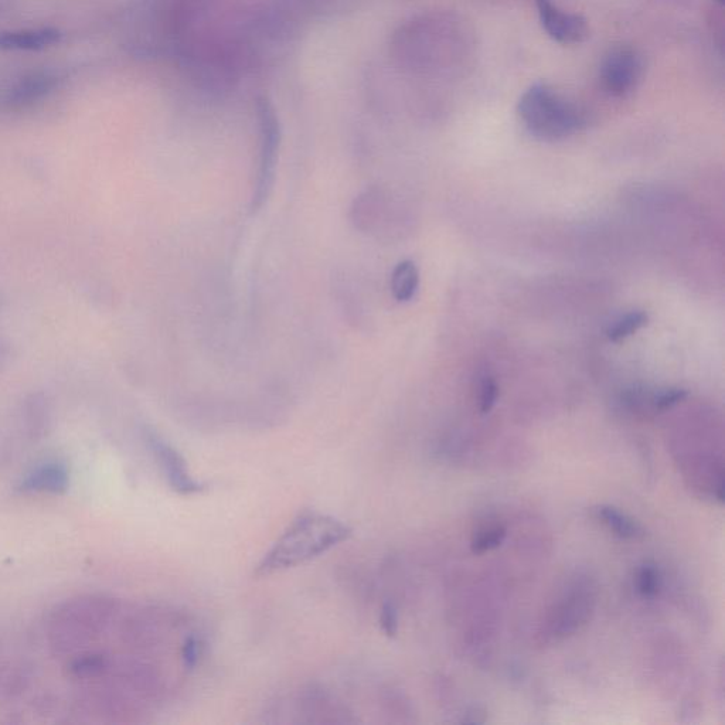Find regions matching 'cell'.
Returning <instances> with one entry per match:
<instances>
[{
	"instance_id": "obj_18",
	"label": "cell",
	"mask_w": 725,
	"mask_h": 725,
	"mask_svg": "<svg viewBox=\"0 0 725 725\" xmlns=\"http://www.w3.org/2000/svg\"><path fill=\"white\" fill-rule=\"evenodd\" d=\"M687 391L680 388H670V390L662 391L659 396L653 400L656 410H667V408L675 407V405L686 400Z\"/></svg>"
},
{
	"instance_id": "obj_9",
	"label": "cell",
	"mask_w": 725,
	"mask_h": 725,
	"mask_svg": "<svg viewBox=\"0 0 725 725\" xmlns=\"http://www.w3.org/2000/svg\"><path fill=\"white\" fill-rule=\"evenodd\" d=\"M70 485V471L60 459H44L29 469L17 483L26 495H61Z\"/></svg>"
},
{
	"instance_id": "obj_14",
	"label": "cell",
	"mask_w": 725,
	"mask_h": 725,
	"mask_svg": "<svg viewBox=\"0 0 725 725\" xmlns=\"http://www.w3.org/2000/svg\"><path fill=\"white\" fill-rule=\"evenodd\" d=\"M648 322L649 316L646 312L633 311L626 313L625 316H622V318H619L618 321L609 326L607 338L614 343L622 342V340L635 335L643 326L648 325Z\"/></svg>"
},
{
	"instance_id": "obj_4",
	"label": "cell",
	"mask_w": 725,
	"mask_h": 725,
	"mask_svg": "<svg viewBox=\"0 0 725 725\" xmlns=\"http://www.w3.org/2000/svg\"><path fill=\"white\" fill-rule=\"evenodd\" d=\"M258 122H260V155H258L257 179H255L253 209L258 210L270 196L274 185L275 168L279 144H281V125L274 105L267 97L258 98Z\"/></svg>"
},
{
	"instance_id": "obj_11",
	"label": "cell",
	"mask_w": 725,
	"mask_h": 725,
	"mask_svg": "<svg viewBox=\"0 0 725 725\" xmlns=\"http://www.w3.org/2000/svg\"><path fill=\"white\" fill-rule=\"evenodd\" d=\"M57 81H59L57 77L50 73H37L23 78L8 91V102L16 105L32 104L44 95L50 94L56 87Z\"/></svg>"
},
{
	"instance_id": "obj_15",
	"label": "cell",
	"mask_w": 725,
	"mask_h": 725,
	"mask_svg": "<svg viewBox=\"0 0 725 725\" xmlns=\"http://www.w3.org/2000/svg\"><path fill=\"white\" fill-rule=\"evenodd\" d=\"M507 529L503 524L492 523L483 526L472 537L471 548L475 554L488 553L495 550L505 541Z\"/></svg>"
},
{
	"instance_id": "obj_10",
	"label": "cell",
	"mask_w": 725,
	"mask_h": 725,
	"mask_svg": "<svg viewBox=\"0 0 725 725\" xmlns=\"http://www.w3.org/2000/svg\"><path fill=\"white\" fill-rule=\"evenodd\" d=\"M61 39H63V34L54 27L2 32L0 33V50L40 51L56 46Z\"/></svg>"
},
{
	"instance_id": "obj_13",
	"label": "cell",
	"mask_w": 725,
	"mask_h": 725,
	"mask_svg": "<svg viewBox=\"0 0 725 725\" xmlns=\"http://www.w3.org/2000/svg\"><path fill=\"white\" fill-rule=\"evenodd\" d=\"M420 287V271L414 261L398 262L391 274V292L398 302H410Z\"/></svg>"
},
{
	"instance_id": "obj_2",
	"label": "cell",
	"mask_w": 725,
	"mask_h": 725,
	"mask_svg": "<svg viewBox=\"0 0 725 725\" xmlns=\"http://www.w3.org/2000/svg\"><path fill=\"white\" fill-rule=\"evenodd\" d=\"M350 534V527L335 517L306 512L275 541L257 565L255 574L271 575L304 564L339 546Z\"/></svg>"
},
{
	"instance_id": "obj_5",
	"label": "cell",
	"mask_w": 725,
	"mask_h": 725,
	"mask_svg": "<svg viewBox=\"0 0 725 725\" xmlns=\"http://www.w3.org/2000/svg\"><path fill=\"white\" fill-rule=\"evenodd\" d=\"M594 605L595 592L590 581L580 580L571 585L547 616L548 636L554 639L570 636L588 621Z\"/></svg>"
},
{
	"instance_id": "obj_17",
	"label": "cell",
	"mask_w": 725,
	"mask_h": 725,
	"mask_svg": "<svg viewBox=\"0 0 725 725\" xmlns=\"http://www.w3.org/2000/svg\"><path fill=\"white\" fill-rule=\"evenodd\" d=\"M499 396V387L496 380L492 376L486 374L481 381V396H479V404H481L482 413H489L495 407L496 400Z\"/></svg>"
},
{
	"instance_id": "obj_8",
	"label": "cell",
	"mask_w": 725,
	"mask_h": 725,
	"mask_svg": "<svg viewBox=\"0 0 725 725\" xmlns=\"http://www.w3.org/2000/svg\"><path fill=\"white\" fill-rule=\"evenodd\" d=\"M536 6L541 26L554 42L571 46L584 42L590 34L584 17L564 12L551 0H536Z\"/></svg>"
},
{
	"instance_id": "obj_19",
	"label": "cell",
	"mask_w": 725,
	"mask_h": 725,
	"mask_svg": "<svg viewBox=\"0 0 725 725\" xmlns=\"http://www.w3.org/2000/svg\"><path fill=\"white\" fill-rule=\"evenodd\" d=\"M717 2L723 3V2H724V0H717Z\"/></svg>"
},
{
	"instance_id": "obj_7",
	"label": "cell",
	"mask_w": 725,
	"mask_h": 725,
	"mask_svg": "<svg viewBox=\"0 0 725 725\" xmlns=\"http://www.w3.org/2000/svg\"><path fill=\"white\" fill-rule=\"evenodd\" d=\"M146 442H148L149 448H151L153 456H155L159 468L162 469V473L165 475L170 488L176 490V492L183 493V495H192V493L200 492V489H202L200 488V483L194 481L193 476L190 475L189 468H187L185 459H183V456L172 445L163 441V438L152 431L146 434Z\"/></svg>"
},
{
	"instance_id": "obj_6",
	"label": "cell",
	"mask_w": 725,
	"mask_h": 725,
	"mask_svg": "<svg viewBox=\"0 0 725 725\" xmlns=\"http://www.w3.org/2000/svg\"><path fill=\"white\" fill-rule=\"evenodd\" d=\"M643 59L631 47H618L602 61L601 84L609 95L616 98L632 94L641 83Z\"/></svg>"
},
{
	"instance_id": "obj_12",
	"label": "cell",
	"mask_w": 725,
	"mask_h": 725,
	"mask_svg": "<svg viewBox=\"0 0 725 725\" xmlns=\"http://www.w3.org/2000/svg\"><path fill=\"white\" fill-rule=\"evenodd\" d=\"M594 516L598 522L604 524L605 527L624 540H635L642 536L643 530L631 516L615 509L612 506H598L594 509Z\"/></svg>"
},
{
	"instance_id": "obj_3",
	"label": "cell",
	"mask_w": 725,
	"mask_h": 725,
	"mask_svg": "<svg viewBox=\"0 0 725 725\" xmlns=\"http://www.w3.org/2000/svg\"><path fill=\"white\" fill-rule=\"evenodd\" d=\"M517 114L524 128L541 141L570 138L585 127V115L546 83L533 84L520 98Z\"/></svg>"
},
{
	"instance_id": "obj_16",
	"label": "cell",
	"mask_w": 725,
	"mask_h": 725,
	"mask_svg": "<svg viewBox=\"0 0 725 725\" xmlns=\"http://www.w3.org/2000/svg\"><path fill=\"white\" fill-rule=\"evenodd\" d=\"M635 584L643 598H655L662 588V577L656 565L643 564L636 573Z\"/></svg>"
},
{
	"instance_id": "obj_1",
	"label": "cell",
	"mask_w": 725,
	"mask_h": 725,
	"mask_svg": "<svg viewBox=\"0 0 725 725\" xmlns=\"http://www.w3.org/2000/svg\"><path fill=\"white\" fill-rule=\"evenodd\" d=\"M121 604L104 595H81L56 605L47 619V641L54 655L73 658L93 648L121 615Z\"/></svg>"
}]
</instances>
